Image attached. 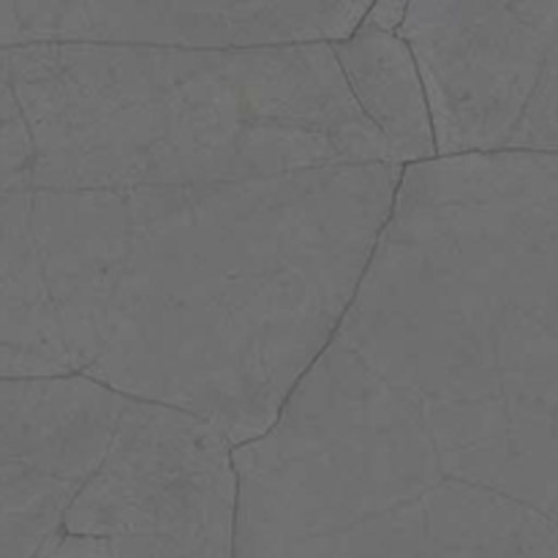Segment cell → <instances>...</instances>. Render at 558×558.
Masks as SVG:
<instances>
[{
    "instance_id": "6da1fadb",
    "label": "cell",
    "mask_w": 558,
    "mask_h": 558,
    "mask_svg": "<svg viewBox=\"0 0 558 558\" xmlns=\"http://www.w3.org/2000/svg\"><path fill=\"white\" fill-rule=\"evenodd\" d=\"M365 114L387 136L398 161H425L436 153L428 90L412 47L398 31L360 25L332 41Z\"/></svg>"
},
{
    "instance_id": "7a4b0ae2",
    "label": "cell",
    "mask_w": 558,
    "mask_h": 558,
    "mask_svg": "<svg viewBox=\"0 0 558 558\" xmlns=\"http://www.w3.org/2000/svg\"><path fill=\"white\" fill-rule=\"evenodd\" d=\"M0 379H44L25 352L0 343Z\"/></svg>"
}]
</instances>
